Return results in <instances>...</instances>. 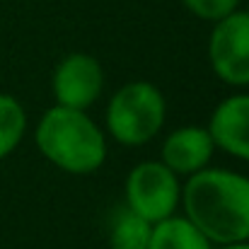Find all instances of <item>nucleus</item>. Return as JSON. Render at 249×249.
Instances as JSON below:
<instances>
[{"label":"nucleus","mask_w":249,"mask_h":249,"mask_svg":"<svg viewBox=\"0 0 249 249\" xmlns=\"http://www.w3.org/2000/svg\"><path fill=\"white\" fill-rule=\"evenodd\" d=\"M208 58L213 73L225 85H249V12L235 10L218 19L208 39Z\"/></svg>","instance_id":"nucleus-5"},{"label":"nucleus","mask_w":249,"mask_h":249,"mask_svg":"<svg viewBox=\"0 0 249 249\" xmlns=\"http://www.w3.org/2000/svg\"><path fill=\"white\" fill-rule=\"evenodd\" d=\"M215 143L203 126H181L172 131L162 143V160L174 174H196L211 162Z\"/></svg>","instance_id":"nucleus-8"},{"label":"nucleus","mask_w":249,"mask_h":249,"mask_svg":"<svg viewBox=\"0 0 249 249\" xmlns=\"http://www.w3.org/2000/svg\"><path fill=\"white\" fill-rule=\"evenodd\" d=\"M208 133L215 148L249 162V94L225 97L211 116Z\"/></svg>","instance_id":"nucleus-7"},{"label":"nucleus","mask_w":249,"mask_h":249,"mask_svg":"<svg viewBox=\"0 0 249 249\" xmlns=\"http://www.w3.org/2000/svg\"><path fill=\"white\" fill-rule=\"evenodd\" d=\"M24 131H27L24 107L15 97L0 94V160H5L22 143Z\"/></svg>","instance_id":"nucleus-11"},{"label":"nucleus","mask_w":249,"mask_h":249,"mask_svg":"<svg viewBox=\"0 0 249 249\" xmlns=\"http://www.w3.org/2000/svg\"><path fill=\"white\" fill-rule=\"evenodd\" d=\"M181 2L194 17L213 24L240 7V0H181Z\"/></svg>","instance_id":"nucleus-12"},{"label":"nucleus","mask_w":249,"mask_h":249,"mask_svg":"<svg viewBox=\"0 0 249 249\" xmlns=\"http://www.w3.org/2000/svg\"><path fill=\"white\" fill-rule=\"evenodd\" d=\"M181 201L177 174L155 160L138 162L126 177V206L150 225L172 218Z\"/></svg>","instance_id":"nucleus-4"},{"label":"nucleus","mask_w":249,"mask_h":249,"mask_svg":"<svg viewBox=\"0 0 249 249\" xmlns=\"http://www.w3.org/2000/svg\"><path fill=\"white\" fill-rule=\"evenodd\" d=\"M36 148L68 174L97 172L107 160V138L80 109L51 107L36 124Z\"/></svg>","instance_id":"nucleus-2"},{"label":"nucleus","mask_w":249,"mask_h":249,"mask_svg":"<svg viewBox=\"0 0 249 249\" xmlns=\"http://www.w3.org/2000/svg\"><path fill=\"white\" fill-rule=\"evenodd\" d=\"M51 87L58 107L85 111L104 89V71L89 53H71L56 66Z\"/></svg>","instance_id":"nucleus-6"},{"label":"nucleus","mask_w":249,"mask_h":249,"mask_svg":"<svg viewBox=\"0 0 249 249\" xmlns=\"http://www.w3.org/2000/svg\"><path fill=\"white\" fill-rule=\"evenodd\" d=\"M220 249H249V242H237V245H225Z\"/></svg>","instance_id":"nucleus-13"},{"label":"nucleus","mask_w":249,"mask_h":249,"mask_svg":"<svg viewBox=\"0 0 249 249\" xmlns=\"http://www.w3.org/2000/svg\"><path fill=\"white\" fill-rule=\"evenodd\" d=\"M167 116V102L160 87L138 80L119 87L107 109V131L121 145H143L153 141Z\"/></svg>","instance_id":"nucleus-3"},{"label":"nucleus","mask_w":249,"mask_h":249,"mask_svg":"<svg viewBox=\"0 0 249 249\" xmlns=\"http://www.w3.org/2000/svg\"><path fill=\"white\" fill-rule=\"evenodd\" d=\"M184 218L211 245L249 240V177L230 169H201L181 189Z\"/></svg>","instance_id":"nucleus-1"},{"label":"nucleus","mask_w":249,"mask_h":249,"mask_svg":"<svg viewBox=\"0 0 249 249\" xmlns=\"http://www.w3.org/2000/svg\"><path fill=\"white\" fill-rule=\"evenodd\" d=\"M148 249H213V245L186 218L172 215L153 225Z\"/></svg>","instance_id":"nucleus-9"},{"label":"nucleus","mask_w":249,"mask_h":249,"mask_svg":"<svg viewBox=\"0 0 249 249\" xmlns=\"http://www.w3.org/2000/svg\"><path fill=\"white\" fill-rule=\"evenodd\" d=\"M150 232H153V225L126 206L111 220L109 245L111 249H148Z\"/></svg>","instance_id":"nucleus-10"}]
</instances>
